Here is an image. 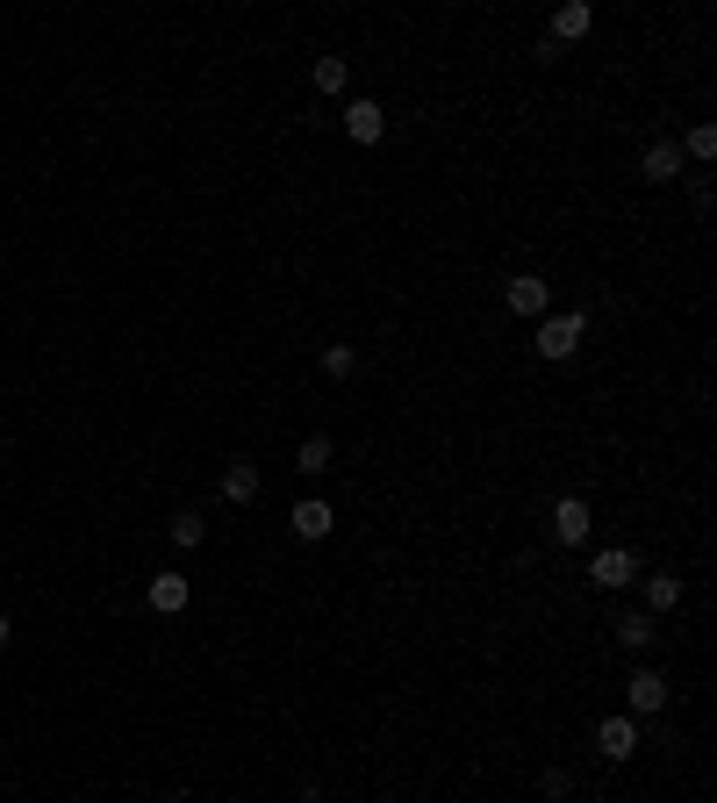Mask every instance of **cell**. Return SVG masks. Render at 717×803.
<instances>
[{
	"label": "cell",
	"instance_id": "9c48e42d",
	"mask_svg": "<svg viewBox=\"0 0 717 803\" xmlns=\"http://www.w3.org/2000/svg\"><path fill=\"white\" fill-rule=\"evenodd\" d=\"M330 524H338V516H330L324 496H302V502H294V538H308V546H316V538H330Z\"/></svg>",
	"mask_w": 717,
	"mask_h": 803
},
{
	"label": "cell",
	"instance_id": "5b68a950",
	"mask_svg": "<svg viewBox=\"0 0 717 803\" xmlns=\"http://www.w3.org/2000/svg\"><path fill=\"white\" fill-rule=\"evenodd\" d=\"M588 524H596V516H588V502H581V496H560V502H552V538H560V546H581V538H588Z\"/></svg>",
	"mask_w": 717,
	"mask_h": 803
},
{
	"label": "cell",
	"instance_id": "e0dca14e",
	"mask_svg": "<svg viewBox=\"0 0 717 803\" xmlns=\"http://www.w3.org/2000/svg\"><path fill=\"white\" fill-rule=\"evenodd\" d=\"M202 538H208V516L202 510H180V516H172V546H202Z\"/></svg>",
	"mask_w": 717,
	"mask_h": 803
},
{
	"label": "cell",
	"instance_id": "d6986e66",
	"mask_svg": "<svg viewBox=\"0 0 717 803\" xmlns=\"http://www.w3.org/2000/svg\"><path fill=\"white\" fill-rule=\"evenodd\" d=\"M689 158H717V130H710V122H696V130H689Z\"/></svg>",
	"mask_w": 717,
	"mask_h": 803
},
{
	"label": "cell",
	"instance_id": "44dd1931",
	"mask_svg": "<svg viewBox=\"0 0 717 803\" xmlns=\"http://www.w3.org/2000/svg\"><path fill=\"white\" fill-rule=\"evenodd\" d=\"M166 803H180V796H166Z\"/></svg>",
	"mask_w": 717,
	"mask_h": 803
},
{
	"label": "cell",
	"instance_id": "30bf717a",
	"mask_svg": "<svg viewBox=\"0 0 717 803\" xmlns=\"http://www.w3.org/2000/svg\"><path fill=\"white\" fill-rule=\"evenodd\" d=\"M588 0H560V15H552V29H546V44H574V36H588Z\"/></svg>",
	"mask_w": 717,
	"mask_h": 803
},
{
	"label": "cell",
	"instance_id": "2e32d148",
	"mask_svg": "<svg viewBox=\"0 0 717 803\" xmlns=\"http://www.w3.org/2000/svg\"><path fill=\"white\" fill-rule=\"evenodd\" d=\"M308 80H316V94H344L352 65H344V58H316V65H308Z\"/></svg>",
	"mask_w": 717,
	"mask_h": 803
},
{
	"label": "cell",
	"instance_id": "9a60e30c",
	"mask_svg": "<svg viewBox=\"0 0 717 803\" xmlns=\"http://www.w3.org/2000/svg\"><path fill=\"white\" fill-rule=\"evenodd\" d=\"M675 603H682V574H653V582H646V617L675 610Z\"/></svg>",
	"mask_w": 717,
	"mask_h": 803
},
{
	"label": "cell",
	"instance_id": "7a4b0ae2",
	"mask_svg": "<svg viewBox=\"0 0 717 803\" xmlns=\"http://www.w3.org/2000/svg\"><path fill=\"white\" fill-rule=\"evenodd\" d=\"M588 582L596 588H632L639 582V552L632 546H603L596 560H588Z\"/></svg>",
	"mask_w": 717,
	"mask_h": 803
},
{
	"label": "cell",
	"instance_id": "3957f363",
	"mask_svg": "<svg viewBox=\"0 0 717 803\" xmlns=\"http://www.w3.org/2000/svg\"><path fill=\"white\" fill-rule=\"evenodd\" d=\"M502 302L517 308V316H531V324H538V316H552V288L538 273H517L510 288H502Z\"/></svg>",
	"mask_w": 717,
	"mask_h": 803
},
{
	"label": "cell",
	"instance_id": "8992f818",
	"mask_svg": "<svg viewBox=\"0 0 717 803\" xmlns=\"http://www.w3.org/2000/svg\"><path fill=\"white\" fill-rule=\"evenodd\" d=\"M639 180H653V187L682 180V151H675L667 137H653V144H646V158H639Z\"/></svg>",
	"mask_w": 717,
	"mask_h": 803
},
{
	"label": "cell",
	"instance_id": "ac0fdd59",
	"mask_svg": "<svg viewBox=\"0 0 717 803\" xmlns=\"http://www.w3.org/2000/svg\"><path fill=\"white\" fill-rule=\"evenodd\" d=\"M324 374L330 380H352L358 374V352H352V344H324Z\"/></svg>",
	"mask_w": 717,
	"mask_h": 803
},
{
	"label": "cell",
	"instance_id": "5bb4252c",
	"mask_svg": "<svg viewBox=\"0 0 717 803\" xmlns=\"http://www.w3.org/2000/svg\"><path fill=\"white\" fill-rule=\"evenodd\" d=\"M330 460H338V452H330V438H324V430H316V438H302V452H294V466H302L308 480H316V474H330Z\"/></svg>",
	"mask_w": 717,
	"mask_h": 803
},
{
	"label": "cell",
	"instance_id": "52a82bcc",
	"mask_svg": "<svg viewBox=\"0 0 717 803\" xmlns=\"http://www.w3.org/2000/svg\"><path fill=\"white\" fill-rule=\"evenodd\" d=\"M344 137H352V144H380V137H388L380 101H352V108H344Z\"/></svg>",
	"mask_w": 717,
	"mask_h": 803
},
{
	"label": "cell",
	"instance_id": "ffe728a7",
	"mask_svg": "<svg viewBox=\"0 0 717 803\" xmlns=\"http://www.w3.org/2000/svg\"><path fill=\"white\" fill-rule=\"evenodd\" d=\"M0 646H8V610H0Z\"/></svg>",
	"mask_w": 717,
	"mask_h": 803
},
{
	"label": "cell",
	"instance_id": "4fadbf2b",
	"mask_svg": "<svg viewBox=\"0 0 717 803\" xmlns=\"http://www.w3.org/2000/svg\"><path fill=\"white\" fill-rule=\"evenodd\" d=\"M617 646H624V653H646L653 646V617L646 610H624V617H617Z\"/></svg>",
	"mask_w": 717,
	"mask_h": 803
},
{
	"label": "cell",
	"instance_id": "ba28073f",
	"mask_svg": "<svg viewBox=\"0 0 717 803\" xmlns=\"http://www.w3.org/2000/svg\"><path fill=\"white\" fill-rule=\"evenodd\" d=\"M596 746H603V761H632V753H639V725L632 718H603Z\"/></svg>",
	"mask_w": 717,
	"mask_h": 803
},
{
	"label": "cell",
	"instance_id": "8fae6325",
	"mask_svg": "<svg viewBox=\"0 0 717 803\" xmlns=\"http://www.w3.org/2000/svg\"><path fill=\"white\" fill-rule=\"evenodd\" d=\"M187 596H194L187 574H151V610L158 617H180V610H187Z\"/></svg>",
	"mask_w": 717,
	"mask_h": 803
},
{
	"label": "cell",
	"instance_id": "277c9868",
	"mask_svg": "<svg viewBox=\"0 0 717 803\" xmlns=\"http://www.w3.org/2000/svg\"><path fill=\"white\" fill-rule=\"evenodd\" d=\"M624 703H632L639 718L667 710V674H660V667H632V682H624Z\"/></svg>",
	"mask_w": 717,
	"mask_h": 803
},
{
	"label": "cell",
	"instance_id": "6da1fadb",
	"mask_svg": "<svg viewBox=\"0 0 717 803\" xmlns=\"http://www.w3.org/2000/svg\"><path fill=\"white\" fill-rule=\"evenodd\" d=\"M581 330H588V316H574V308H560V316H538V360H574L581 352Z\"/></svg>",
	"mask_w": 717,
	"mask_h": 803
},
{
	"label": "cell",
	"instance_id": "7c38bea8",
	"mask_svg": "<svg viewBox=\"0 0 717 803\" xmlns=\"http://www.w3.org/2000/svg\"><path fill=\"white\" fill-rule=\"evenodd\" d=\"M258 496V460H230L222 466V502H252Z\"/></svg>",
	"mask_w": 717,
	"mask_h": 803
}]
</instances>
